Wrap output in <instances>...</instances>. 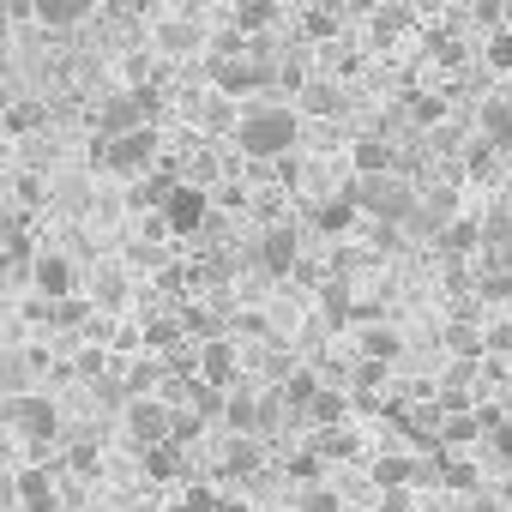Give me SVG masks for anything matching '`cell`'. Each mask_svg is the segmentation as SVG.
Instances as JSON below:
<instances>
[{
  "label": "cell",
  "mask_w": 512,
  "mask_h": 512,
  "mask_svg": "<svg viewBox=\"0 0 512 512\" xmlns=\"http://www.w3.org/2000/svg\"><path fill=\"white\" fill-rule=\"evenodd\" d=\"M350 199H356V211H368V217H374V223H386V229H398V223H416V211H422V193H416V187H410L398 169L356 175Z\"/></svg>",
  "instance_id": "6da1fadb"
},
{
  "label": "cell",
  "mask_w": 512,
  "mask_h": 512,
  "mask_svg": "<svg viewBox=\"0 0 512 512\" xmlns=\"http://www.w3.org/2000/svg\"><path fill=\"white\" fill-rule=\"evenodd\" d=\"M296 133H302V121L284 103H253L235 121V145L247 157H284V151H296Z\"/></svg>",
  "instance_id": "7a4b0ae2"
},
{
  "label": "cell",
  "mask_w": 512,
  "mask_h": 512,
  "mask_svg": "<svg viewBox=\"0 0 512 512\" xmlns=\"http://www.w3.org/2000/svg\"><path fill=\"white\" fill-rule=\"evenodd\" d=\"M7 416H13L19 440H31V446H49V440L61 434V410H55V398H43V392H19V398L7 404Z\"/></svg>",
  "instance_id": "3957f363"
},
{
  "label": "cell",
  "mask_w": 512,
  "mask_h": 512,
  "mask_svg": "<svg viewBox=\"0 0 512 512\" xmlns=\"http://www.w3.org/2000/svg\"><path fill=\"white\" fill-rule=\"evenodd\" d=\"M205 217H211V199H205L199 187H169V193H163V223H169L175 235H193Z\"/></svg>",
  "instance_id": "277c9868"
},
{
  "label": "cell",
  "mask_w": 512,
  "mask_h": 512,
  "mask_svg": "<svg viewBox=\"0 0 512 512\" xmlns=\"http://www.w3.org/2000/svg\"><path fill=\"white\" fill-rule=\"evenodd\" d=\"M169 398H133L127 404V428H133V440H145V446H163L169 440Z\"/></svg>",
  "instance_id": "5b68a950"
},
{
  "label": "cell",
  "mask_w": 512,
  "mask_h": 512,
  "mask_svg": "<svg viewBox=\"0 0 512 512\" xmlns=\"http://www.w3.org/2000/svg\"><path fill=\"white\" fill-rule=\"evenodd\" d=\"M109 163H115V169H127V175L151 169V163H157V133H151V127H133V133L109 139Z\"/></svg>",
  "instance_id": "8992f818"
},
{
  "label": "cell",
  "mask_w": 512,
  "mask_h": 512,
  "mask_svg": "<svg viewBox=\"0 0 512 512\" xmlns=\"http://www.w3.org/2000/svg\"><path fill=\"white\" fill-rule=\"evenodd\" d=\"M476 127H482V145H494V151H512V97H482V109H476Z\"/></svg>",
  "instance_id": "52a82bcc"
},
{
  "label": "cell",
  "mask_w": 512,
  "mask_h": 512,
  "mask_svg": "<svg viewBox=\"0 0 512 512\" xmlns=\"http://www.w3.org/2000/svg\"><path fill=\"white\" fill-rule=\"evenodd\" d=\"M97 13V0H31V19L49 25V31H73Z\"/></svg>",
  "instance_id": "ba28073f"
},
{
  "label": "cell",
  "mask_w": 512,
  "mask_h": 512,
  "mask_svg": "<svg viewBox=\"0 0 512 512\" xmlns=\"http://www.w3.org/2000/svg\"><path fill=\"white\" fill-rule=\"evenodd\" d=\"M13 500H19L25 512H55V506H61V494H55L49 470H19V482H13Z\"/></svg>",
  "instance_id": "9c48e42d"
},
{
  "label": "cell",
  "mask_w": 512,
  "mask_h": 512,
  "mask_svg": "<svg viewBox=\"0 0 512 512\" xmlns=\"http://www.w3.org/2000/svg\"><path fill=\"white\" fill-rule=\"evenodd\" d=\"M199 43H205V31L193 19H163L157 25V55H193Z\"/></svg>",
  "instance_id": "30bf717a"
},
{
  "label": "cell",
  "mask_w": 512,
  "mask_h": 512,
  "mask_svg": "<svg viewBox=\"0 0 512 512\" xmlns=\"http://www.w3.org/2000/svg\"><path fill=\"white\" fill-rule=\"evenodd\" d=\"M260 266H266V272H290V266H296V235H290V229H272V235L260 241Z\"/></svg>",
  "instance_id": "8fae6325"
},
{
  "label": "cell",
  "mask_w": 512,
  "mask_h": 512,
  "mask_svg": "<svg viewBox=\"0 0 512 512\" xmlns=\"http://www.w3.org/2000/svg\"><path fill=\"white\" fill-rule=\"evenodd\" d=\"M356 344H362V362H398V356H404V344H398L392 326H368Z\"/></svg>",
  "instance_id": "7c38bea8"
},
{
  "label": "cell",
  "mask_w": 512,
  "mask_h": 512,
  "mask_svg": "<svg viewBox=\"0 0 512 512\" xmlns=\"http://www.w3.org/2000/svg\"><path fill=\"white\" fill-rule=\"evenodd\" d=\"M37 290H43V296H55V302H61V296H73V266H67V260H55V253H49V260H37Z\"/></svg>",
  "instance_id": "4fadbf2b"
},
{
  "label": "cell",
  "mask_w": 512,
  "mask_h": 512,
  "mask_svg": "<svg viewBox=\"0 0 512 512\" xmlns=\"http://www.w3.org/2000/svg\"><path fill=\"white\" fill-rule=\"evenodd\" d=\"M350 163H356V175H380V169H398V163H392V145H386V139H356Z\"/></svg>",
  "instance_id": "5bb4252c"
},
{
  "label": "cell",
  "mask_w": 512,
  "mask_h": 512,
  "mask_svg": "<svg viewBox=\"0 0 512 512\" xmlns=\"http://www.w3.org/2000/svg\"><path fill=\"white\" fill-rule=\"evenodd\" d=\"M416 476H422V464H416V458H380V464H374V482H380L386 494H392V488H410Z\"/></svg>",
  "instance_id": "9a60e30c"
},
{
  "label": "cell",
  "mask_w": 512,
  "mask_h": 512,
  "mask_svg": "<svg viewBox=\"0 0 512 512\" xmlns=\"http://www.w3.org/2000/svg\"><path fill=\"white\" fill-rule=\"evenodd\" d=\"M350 217H356V199H350V193H338V199H320V205H314V223H320V229H332V235H338V229H350Z\"/></svg>",
  "instance_id": "2e32d148"
},
{
  "label": "cell",
  "mask_w": 512,
  "mask_h": 512,
  "mask_svg": "<svg viewBox=\"0 0 512 512\" xmlns=\"http://www.w3.org/2000/svg\"><path fill=\"white\" fill-rule=\"evenodd\" d=\"M25 380H31V362H25V350H0V392H25Z\"/></svg>",
  "instance_id": "e0dca14e"
},
{
  "label": "cell",
  "mask_w": 512,
  "mask_h": 512,
  "mask_svg": "<svg viewBox=\"0 0 512 512\" xmlns=\"http://www.w3.org/2000/svg\"><path fill=\"white\" fill-rule=\"evenodd\" d=\"M235 374V356L229 350H205V386H223Z\"/></svg>",
  "instance_id": "ac0fdd59"
},
{
  "label": "cell",
  "mask_w": 512,
  "mask_h": 512,
  "mask_svg": "<svg viewBox=\"0 0 512 512\" xmlns=\"http://www.w3.org/2000/svg\"><path fill=\"white\" fill-rule=\"evenodd\" d=\"M488 67L494 73H512V31H494L488 37Z\"/></svg>",
  "instance_id": "d6986e66"
},
{
  "label": "cell",
  "mask_w": 512,
  "mask_h": 512,
  "mask_svg": "<svg viewBox=\"0 0 512 512\" xmlns=\"http://www.w3.org/2000/svg\"><path fill=\"white\" fill-rule=\"evenodd\" d=\"M338 410H344L338 392H314V398H308V416H314V422H338Z\"/></svg>",
  "instance_id": "ffe728a7"
},
{
  "label": "cell",
  "mask_w": 512,
  "mask_h": 512,
  "mask_svg": "<svg viewBox=\"0 0 512 512\" xmlns=\"http://www.w3.org/2000/svg\"><path fill=\"white\" fill-rule=\"evenodd\" d=\"M217 506H223V494H217V488H205V482H193L181 512H217Z\"/></svg>",
  "instance_id": "44dd1931"
},
{
  "label": "cell",
  "mask_w": 512,
  "mask_h": 512,
  "mask_svg": "<svg viewBox=\"0 0 512 512\" xmlns=\"http://www.w3.org/2000/svg\"><path fill=\"white\" fill-rule=\"evenodd\" d=\"M302 512H344V500H338L332 488H308V494H302Z\"/></svg>",
  "instance_id": "7402d4cb"
},
{
  "label": "cell",
  "mask_w": 512,
  "mask_h": 512,
  "mask_svg": "<svg viewBox=\"0 0 512 512\" xmlns=\"http://www.w3.org/2000/svg\"><path fill=\"white\" fill-rule=\"evenodd\" d=\"M253 458H260V446H253L247 434H235V440H229V470H247Z\"/></svg>",
  "instance_id": "603a6c76"
},
{
  "label": "cell",
  "mask_w": 512,
  "mask_h": 512,
  "mask_svg": "<svg viewBox=\"0 0 512 512\" xmlns=\"http://www.w3.org/2000/svg\"><path fill=\"white\" fill-rule=\"evenodd\" d=\"M308 109L332 115V109H338V85H326V79H320V85H308Z\"/></svg>",
  "instance_id": "cb8c5ba5"
},
{
  "label": "cell",
  "mask_w": 512,
  "mask_h": 512,
  "mask_svg": "<svg viewBox=\"0 0 512 512\" xmlns=\"http://www.w3.org/2000/svg\"><path fill=\"white\" fill-rule=\"evenodd\" d=\"M404 19H410L404 7H380V19H374V31H380V37H392V31H404Z\"/></svg>",
  "instance_id": "d4e9b609"
},
{
  "label": "cell",
  "mask_w": 512,
  "mask_h": 512,
  "mask_svg": "<svg viewBox=\"0 0 512 512\" xmlns=\"http://www.w3.org/2000/svg\"><path fill=\"white\" fill-rule=\"evenodd\" d=\"M272 19V7H260V0H247V7H241V25H266Z\"/></svg>",
  "instance_id": "484cf974"
},
{
  "label": "cell",
  "mask_w": 512,
  "mask_h": 512,
  "mask_svg": "<svg viewBox=\"0 0 512 512\" xmlns=\"http://www.w3.org/2000/svg\"><path fill=\"white\" fill-rule=\"evenodd\" d=\"M494 452H500V458H506V464H512V422H506V428H500V434H494Z\"/></svg>",
  "instance_id": "4316f807"
},
{
  "label": "cell",
  "mask_w": 512,
  "mask_h": 512,
  "mask_svg": "<svg viewBox=\"0 0 512 512\" xmlns=\"http://www.w3.org/2000/svg\"><path fill=\"white\" fill-rule=\"evenodd\" d=\"M157 7V0H127V13H151Z\"/></svg>",
  "instance_id": "83f0119b"
},
{
  "label": "cell",
  "mask_w": 512,
  "mask_h": 512,
  "mask_svg": "<svg viewBox=\"0 0 512 512\" xmlns=\"http://www.w3.org/2000/svg\"><path fill=\"white\" fill-rule=\"evenodd\" d=\"M374 512H398V506H374Z\"/></svg>",
  "instance_id": "f1b7e54d"
},
{
  "label": "cell",
  "mask_w": 512,
  "mask_h": 512,
  "mask_svg": "<svg viewBox=\"0 0 512 512\" xmlns=\"http://www.w3.org/2000/svg\"><path fill=\"white\" fill-rule=\"evenodd\" d=\"M55 512H67V506H55Z\"/></svg>",
  "instance_id": "f546056e"
},
{
  "label": "cell",
  "mask_w": 512,
  "mask_h": 512,
  "mask_svg": "<svg viewBox=\"0 0 512 512\" xmlns=\"http://www.w3.org/2000/svg\"><path fill=\"white\" fill-rule=\"evenodd\" d=\"M241 7H247V0H241Z\"/></svg>",
  "instance_id": "4dcf8cb0"
}]
</instances>
